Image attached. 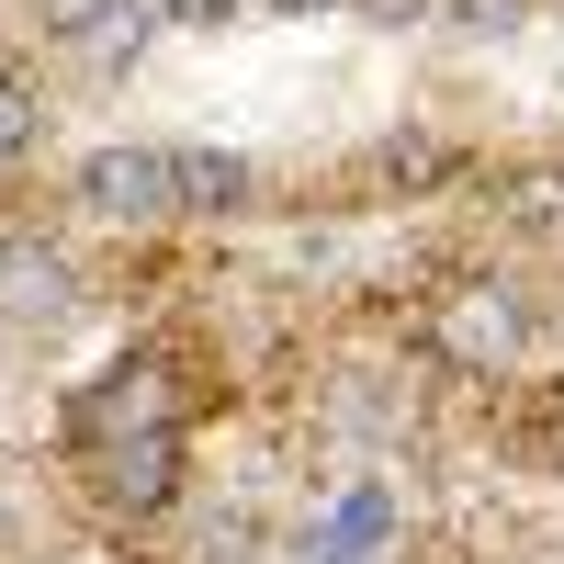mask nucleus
<instances>
[{"label":"nucleus","instance_id":"f257e3e1","mask_svg":"<svg viewBox=\"0 0 564 564\" xmlns=\"http://www.w3.org/2000/svg\"><path fill=\"white\" fill-rule=\"evenodd\" d=\"M79 204H90V215H170V159H159V148H102V159H79Z\"/></svg>","mask_w":564,"mask_h":564},{"label":"nucleus","instance_id":"f03ea898","mask_svg":"<svg viewBox=\"0 0 564 564\" xmlns=\"http://www.w3.org/2000/svg\"><path fill=\"white\" fill-rule=\"evenodd\" d=\"M238 193H249V170L226 159V148H170V204L181 215H226Z\"/></svg>","mask_w":564,"mask_h":564},{"label":"nucleus","instance_id":"7ed1b4c3","mask_svg":"<svg viewBox=\"0 0 564 564\" xmlns=\"http://www.w3.org/2000/svg\"><path fill=\"white\" fill-rule=\"evenodd\" d=\"M170 463H181V452H170V430L124 441V452H113V497H124V508H159V497H170Z\"/></svg>","mask_w":564,"mask_h":564},{"label":"nucleus","instance_id":"20e7f679","mask_svg":"<svg viewBox=\"0 0 564 564\" xmlns=\"http://www.w3.org/2000/svg\"><path fill=\"white\" fill-rule=\"evenodd\" d=\"M0 305H12V316H57L68 305V271L34 260V249H12V260H0Z\"/></svg>","mask_w":564,"mask_h":564},{"label":"nucleus","instance_id":"39448f33","mask_svg":"<svg viewBox=\"0 0 564 564\" xmlns=\"http://www.w3.org/2000/svg\"><path fill=\"white\" fill-rule=\"evenodd\" d=\"M508 339H520V316H508L497 294L452 305V361H508Z\"/></svg>","mask_w":564,"mask_h":564},{"label":"nucleus","instance_id":"423d86ee","mask_svg":"<svg viewBox=\"0 0 564 564\" xmlns=\"http://www.w3.org/2000/svg\"><path fill=\"white\" fill-rule=\"evenodd\" d=\"M23 148H34V90L0 79V159H23Z\"/></svg>","mask_w":564,"mask_h":564},{"label":"nucleus","instance_id":"0eeeda50","mask_svg":"<svg viewBox=\"0 0 564 564\" xmlns=\"http://www.w3.org/2000/svg\"><path fill=\"white\" fill-rule=\"evenodd\" d=\"M452 23L463 34H508V23H531V0H452Z\"/></svg>","mask_w":564,"mask_h":564},{"label":"nucleus","instance_id":"6e6552de","mask_svg":"<svg viewBox=\"0 0 564 564\" xmlns=\"http://www.w3.org/2000/svg\"><path fill=\"white\" fill-rule=\"evenodd\" d=\"M159 12H193V23H204V12H226V0H159Z\"/></svg>","mask_w":564,"mask_h":564},{"label":"nucleus","instance_id":"1a4fd4ad","mask_svg":"<svg viewBox=\"0 0 564 564\" xmlns=\"http://www.w3.org/2000/svg\"><path fill=\"white\" fill-rule=\"evenodd\" d=\"M361 12H384V23H406V12H417V0H361Z\"/></svg>","mask_w":564,"mask_h":564},{"label":"nucleus","instance_id":"9d476101","mask_svg":"<svg viewBox=\"0 0 564 564\" xmlns=\"http://www.w3.org/2000/svg\"><path fill=\"white\" fill-rule=\"evenodd\" d=\"M271 12H316V0H271Z\"/></svg>","mask_w":564,"mask_h":564}]
</instances>
